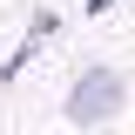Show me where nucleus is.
<instances>
[{"mask_svg": "<svg viewBox=\"0 0 135 135\" xmlns=\"http://www.w3.org/2000/svg\"><path fill=\"white\" fill-rule=\"evenodd\" d=\"M34 54H41V34H27V41H20V47H14V54H7V61H0V81H14L20 68H27V61H34Z\"/></svg>", "mask_w": 135, "mask_h": 135, "instance_id": "f03ea898", "label": "nucleus"}, {"mask_svg": "<svg viewBox=\"0 0 135 135\" xmlns=\"http://www.w3.org/2000/svg\"><path fill=\"white\" fill-rule=\"evenodd\" d=\"M81 7H88V14H108V7H122V0H81Z\"/></svg>", "mask_w": 135, "mask_h": 135, "instance_id": "7ed1b4c3", "label": "nucleus"}, {"mask_svg": "<svg viewBox=\"0 0 135 135\" xmlns=\"http://www.w3.org/2000/svg\"><path fill=\"white\" fill-rule=\"evenodd\" d=\"M122 108H128V81H122L115 68H81L74 88H68V101H61V115L74 128H108Z\"/></svg>", "mask_w": 135, "mask_h": 135, "instance_id": "f257e3e1", "label": "nucleus"}]
</instances>
